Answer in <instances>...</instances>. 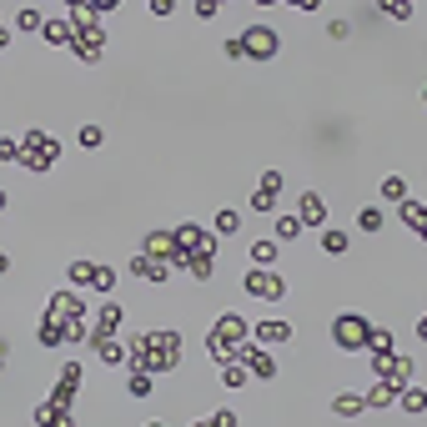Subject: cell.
Wrapping results in <instances>:
<instances>
[{"instance_id":"6da1fadb","label":"cell","mask_w":427,"mask_h":427,"mask_svg":"<svg viewBox=\"0 0 427 427\" xmlns=\"http://www.w3.org/2000/svg\"><path fill=\"white\" fill-rule=\"evenodd\" d=\"M282 50V35L272 30V25H251V30H241V56H251V61H272Z\"/></svg>"},{"instance_id":"7a4b0ae2","label":"cell","mask_w":427,"mask_h":427,"mask_svg":"<svg viewBox=\"0 0 427 427\" xmlns=\"http://www.w3.org/2000/svg\"><path fill=\"white\" fill-rule=\"evenodd\" d=\"M332 337H337V347H342V352H362V347H367V337H372V327L362 322V317H337Z\"/></svg>"},{"instance_id":"3957f363","label":"cell","mask_w":427,"mask_h":427,"mask_svg":"<svg viewBox=\"0 0 427 427\" xmlns=\"http://www.w3.org/2000/svg\"><path fill=\"white\" fill-rule=\"evenodd\" d=\"M246 292H251L256 302H277V297H287V282L272 277L266 266H256V272H246Z\"/></svg>"},{"instance_id":"277c9868","label":"cell","mask_w":427,"mask_h":427,"mask_svg":"<svg viewBox=\"0 0 427 427\" xmlns=\"http://www.w3.org/2000/svg\"><path fill=\"white\" fill-rule=\"evenodd\" d=\"M21 151H25V166H30V171H40V166L56 161V141L40 136V131H35V136H25V146H21Z\"/></svg>"},{"instance_id":"5b68a950","label":"cell","mask_w":427,"mask_h":427,"mask_svg":"<svg viewBox=\"0 0 427 427\" xmlns=\"http://www.w3.org/2000/svg\"><path fill=\"white\" fill-rule=\"evenodd\" d=\"M297 222H302V227H327V201L317 196V191H302V201H297Z\"/></svg>"},{"instance_id":"8992f818","label":"cell","mask_w":427,"mask_h":427,"mask_svg":"<svg viewBox=\"0 0 427 427\" xmlns=\"http://www.w3.org/2000/svg\"><path fill=\"white\" fill-rule=\"evenodd\" d=\"M332 412H337V417H362V412H367V397H362V392H342V397L332 402Z\"/></svg>"},{"instance_id":"52a82bcc","label":"cell","mask_w":427,"mask_h":427,"mask_svg":"<svg viewBox=\"0 0 427 427\" xmlns=\"http://www.w3.org/2000/svg\"><path fill=\"white\" fill-rule=\"evenodd\" d=\"M287 337H292L287 322H261V327H256V342H261V347H277V342H287Z\"/></svg>"},{"instance_id":"ba28073f","label":"cell","mask_w":427,"mask_h":427,"mask_svg":"<svg viewBox=\"0 0 427 427\" xmlns=\"http://www.w3.org/2000/svg\"><path fill=\"white\" fill-rule=\"evenodd\" d=\"M397 397H402V412H412V417L427 412V392H422V387H402Z\"/></svg>"},{"instance_id":"9c48e42d","label":"cell","mask_w":427,"mask_h":427,"mask_svg":"<svg viewBox=\"0 0 427 427\" xmlns=\"http://www.w3.org/2000/svg\"><path fill=\"white\" fill-rule=\"evenodd\" d=\"M217 232H222V237H232V232H241V211H232V206H222V211H217Z\"/></svg>"},{"instance_id":"30bf717a","label":"cell","mask_w":427,"mask_h":427,"mask_svg":"<svg viewBox=\"0 0 427 427\" xmlns=\"http://www.w3.org/2000/svg\"><path fill=\"white\" fill-rule=\"evenodd\" d=\"M357 227L362 232H382V206H362L357 211Z\"/></svg>"},{"instance_id":"8fae6325","label":"cell","mask_w":427,"mask_h":427,"mask_svg":"<svg viewBox=\"0 0 427 427\" xmlns=\"http://www.w3.org/2000/svg\"><path fill=\"white\" fill-rule=\"evenodd\" d=\"M272 232H277V241H297V237H302V222H297V217H277Z\"/></svg>"},{"instance_id":"7c38bea8","label":"cell","mask_w":427,"mask_h":427,"mask_svg":"<svg viewBox=\"0 0 427 427\" xmlns=\"http://www.w3.org/2000/svg\"><path fill=\"white\" fill-rule=\"evenodd\" d=\"M277 256H282V251H277V241H256V246H251V261H256V266H272Z\"/></svg>"},{"instance_id":"4fadbf2b","label":"cell","mask_w":427,"mask_h":427,"mask_svg":"<svg viewBox=\"0 0 427 427\" xmlns=\"http://www.w3.org/2000/svg\"><path fill=\"white\" fill-rule=\"evenodd\" d=\"M16 25H21V30H40V25H45V16L25 6V11H16Z\"/></svg>"},{"instance_id":"5bb4252c","label":"cell","mask_w":427,"mask_h":427,"mask_svg":"<svg viewBox=\"0 0 427 427\" xmlns=\"http://www.w3.org/2000/svg\"><path fill=\"white\" fill-rule=\"evenodd\" d=\"M382 196H387V201H407V181H402V176H387V181H382Z\"/></svg>"},{"instance_id":"9a60e30c","label":"cell","mask_w":427,"mask_h":427,"mask_svg":"<svg viewBox=\"0 0 427 427\" xmlns=\"http://www.w3.org/2000/svg\"><path fill=\"white\" fill-rule=\"evenodd\" d=\"M76 141H81V146H91V151H96V146H101V141H106V131H101V126H81V131H76Z\"/></svg>"},{"instance_id":"2e32d148","label":"cell","mask_w":427,"mask_h":427,"mask_svg":"<svg viewBox=\"0 0 427 427\" xmlns=\"http://www.w3.org/2000/svg\"><path fill=\"white\" fill-rule=\"evenodd\" d=\"M322 246H327L332 256H342V251H347V232H322Z\"/></svg>"},{"instance_id":"e0dca14e","label":"cell","mask_w":427,"mask_h":427,"mask_svg":"<svg viewBox=\"0 0 427 427\" xmlns=\"http://www.w3.org/2000/svg\"><path fill=\"white\" fill-rule=\"evenodd\" d=\"M382 11H387L392 21H407V16H412V0H382Z\"/></svg>"},{"instance_id":"ac0fdd59","label":"cell","mask_w":427,"mask_h":427,"mask_svg":"<svg viewBox=\"0 0 427 427\" xmlns=\"http://www.w3.org/2000/svg\"><path fill=\"white\" fill-rule=\"evenodd\" d=\"M171 6L176 0H151V16H171Z\"/></svg>"},{"instance_id":"d6986e66","label":"cell","mask_w":427,"mask_h":427,"mask_svg":"<svg viewBox=\"0 0 427 427\" xmlns=\"http://www.w3.org/2000/svg\"><path fill=\"white\" fill-rule=\"evenodd\" d=\"M91 11H116V0H91Z\"/></svg>"},{"instance_id":"ffe728a7","label":"cell","mask_w":427,"mask_h":427,"mask_svg":"<svg viewBox=\"0 0 427 427\" xmlns=\"http://www.w3.org/2000/svg\"><path fill=\"white\" fill-rule=\"evenodd\" d=\"M6 206H11V196H6V191H0V211H6Z\"/></svg>"},{"instance_id":"44dd1931","label":"cell","mask_w":427,"mask_h":427,"mask_svg":"<svg viewBox=\"0 0 427 427\" xmlns=\"http://www.w3.org/2000/svg\"><path fill=\"white\" fill-rule=\"evenodd\" d=\"M66 6H81V0H66Z\"/></svg>"},{"instance_id":"7402d4cb","label":"cell","mask_w":427,"mask_h":427,"mask_svg":"<svg viewBox=\"0 0 427 427\" xmlns=\"http://www.w3.org/2000/svg\"><path fill=\"white\" fill-rule=\"evenodd\" d=\"M0 362H6V352H0Z\"/></svg>"},{"instance_id":"603a6c76","label":"cell","mask_w":427,"mask_h":427,"mask_svg":"<svg viewBox=\"0 0 427 427\" xmlns=\"http://www.w3.org/2000/svg\"><path fill=\"white\" fill-rule=\"evenodd\" d=\"M151 427H161V422H151Z\"/></svg>"},{"instance_id":"cb8c5ba5","label":"cell","mask_w":427,"mask_h":427,"mask_svg":"<svg viewBox=\"0 0 427 427\" xmlns=\"http://www.w3.org/2000/svg\"><path fill=\"white\" fill-rule=\"evenodd\" d=\"M422 101H427V91H422Z\"/></svg>"}]
</instances>
